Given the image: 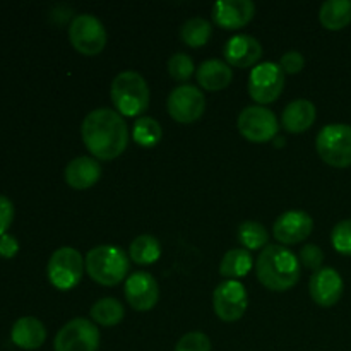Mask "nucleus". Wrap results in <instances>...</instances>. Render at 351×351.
<instances>
[{
	"label": "nucleus",
	"instance_id": "9",
	"mask_svg": "<svg viewBox=\"0 0 351 351\" xmlns=\"http://www.w3.org/2000/svg\"><path fill=\"white\" fill-rule=\"evenodd\" d=\"M239 130L250 143H269L280 130V122L273 110L266 106H247L239 115Z\"/></svg>",
	"mask_w": 351,
	"mask_h": 351
},
{
	"label": "nucleus",
	"instance_id": "6",
	"mask_svg": "<svg viewBox=\"0 0 351 351\" xmlns=\"http://www.w3.org/2000/svg\"><path fill=\"white\" fill-rule=\"evenodd\" d=\"M84 271V259L74 247H60L48 261V280L57 290L69 291L79 285Z\"/></svg>",
	"mask_w": 351,
	"mask_h": 351
},
{
	"label": "nucleus",
	"instance_id": "13",
	"mask_svg": "<svg viewBox=\"0 0 351 351\" xmlns=\"http://www.w3.org/2000/svg\"><path fill=\"white\" fill-rule=\"evenodd\" d=\"M123 293H125L127 302H129L134 311L146 312L151 311L158 304L160 287H158V281L149 273L137 271V273L130 274L125 280Z\"/></svg>",
	"mask_w": 351,
	"mask_h": 351
},
{
	"label": "nucleus",
	"instance_id": "32",
	"mask_svg": "<svg viewBox=\"0 0 351 351\" xmlns=\"http://www.w3.org/2000/svg\"><path fill=\"white\" fill-rule=\"evenodd\" d=\"M322 261H324V252H322L321 247L315 245V243H308V245L302 247L300 263L305 267H308V269H312L315 273V271L321 269Z\"/></svg>",
	"mask_w": 351,
	"mask_h": 351
},
{
	"label": "nucleus",
	"instance_id": "8",
	"mask_svg": "<svg viewBox=\"0 0 351 351\" xmlns=\"http://www.w3.org/2000/svg\"><path fill=\"white\" fill-rule=\"evenodd\" d=\"M285 89V72L280 64L263 62L252 69L249 75V95L257 105L276 101Z\"/></svg>",
	"mask_w": 351,
	"mask_h": 351
},
{
	"label": "nucleus",
	"instance_id": "15",
	"mask_svg": "<svg viewBox=\"0 0 351 351\" xmlns=\"http://www.w3.org/2000/svg\"><path fill=\"white\" fill-rule=\"evenodd\" d=\"M314 230V219L305 211H287L274 221L273 235L285 245L300 243Z\"/></svg>",
	"mask_w": 351,
	"mask_h": 351
},
{
	"label": "nucleus",
	"instance_id": "34",
	"mask_svg": "<svg viewBox=\"0 0 351 351\" xmlns=\"http://www.w3.org/2000/svg\"><path fill=\"white\" fill-rule=\"evenodd\" d=\"M14 219V204L9 197L0 195V235H5Z\"/></svg>",
	"mask_w": 351,
	"mask_h": 351
},
{
	"label": "nucleus",
	"instance_id": "20",
	"mask_svg": "<svg viewBox=\"0 0 351 351\" xmlns=\"http://www.w3.org/2000/svg\"><path fill=\"white\" fill-rule=\"evenodd\" d=\"M315 105L308 99H295L288 103L281 115V125L287 132L300 134L311 129L315 122Z\"/></svg>",
	"mask_w": 351,
	"mask_h": 351
},
{
	"label": "nucleus",
	"instance_id": "5",
	"mask_svg": "<svg viewBox=\"0 0 351 351\" xmlns=\"http://www.w3.org/2000/svg\"><path fill=\"white\" fill-rule=\"evenodd\" d=\"M315 147L324 163L335 168L351 167V125L331 123L322 127Z\"/></svg>",
	"mask_w": 351,
	"mask_h": 351
},
{
	"label": "nucleus",
	"instance_id": "14",
	"mask_svg": "<svg viewBox=\"0 0 351 351\" xmlns=\"http://www.w3.org/2000/svg\"><path fill=\"white\" fill-rule=\"evenodd\" d=\"M345 290L341 274L332 267H321L315 271L308 283V291H311L312 300L321 307H332L339 302Z\"/></svg>",
	"mask_w": 351,
	"mask_h": 351
},
{
	"label": "nucleus",
	"instance_id": "29",
	"mask_svg": "<svg viewBox=\"0 0 351 351\" xmlns=\"http://www.w3.org/2000/svg\"><path fill=\"white\" fill-rule=\"evenodd\" d=\"M194 62L189 55L185 53H175L171 55L170 60H168V72H170L171 77L178 82H185L191 79V75L194 74Z\"/></svg>",
	"mask_w": 351,
	"mask_h": 351
},
{
	"label": "nucleus",
	"instance_id": "7",
	"mask_svg": "<svg viewBox=\"0 0 351 351\" xmlns=\"http://www.w3.org/2000/svg\"><path fill=\"white\" fill-rule=\"evenodd\" d=\"M69 40L79 53L93 57L106 47V29L98 17L79 14L69 26Z\"/></svg>",
	"mask_w": 351,
	"mask_h": 351
},
{
	"label": "nucleus",
	"instance_id": "30",
	"mask_svg": "<svg viewBox=\"0 0 351 351\" xmlns=\"http://www.w3.org/2000/svg\"><path fill=\"white\" fill-rule=\"evenodd\" d=\"M331 242L336 252L351 256V219H343L332 228Z\"/></svg>",
	"mask_w": 351,
	"mask_h": 351
},
{
	"label": "nucleus",
	"instance_id": "16",
	"mask_svg": "<svg viewBox=\"0 0 351 351\" xmlns=\"http://www.w3.org/2000/svg\"><path fill=\"white\" fill-rule=\"evenodd\" d=\"M256 3L250 0H219L213 5V21L223 29H240L252 21Z\"/></svg>",
	"mask_w": 351,
	"mask_h": 351
},
{
	"label": "nucleus",
	"instance_id": "26",
	"mask_svg": "<svg viewBox=\"0 0 351 351\" xmlns=\"http://www.w3.org/2000/svg\"><path fill=\"white\" fill-rule=\"evenodd\" d=\"M213 34V26L209 21L202 17H192L185 21L180 27V38L187 47L199 48L204 47Z\"/></svg>",
	"mask_w": 351,
	"mask_h": 351
},
{
	"label": "nucleus",
	"instance_id": "23",
	"mask_svg": "<svg viewBox=\"0 0 351 351\" xmlns=\"http://www.w3.org/2000/svg\"><path fill=\"white\" fill-rule=\"evenodd\" d=\"M254 266V259L247 249H232L225 254L219 264V274L228 280L247 276Z\"/></svg>",
	"mask_w": 351,
	"mask_h": 351
},
{
	"label": "nucleus",
	"instance_id": "27",
	"mask_svg": "<svg viewBox=\"0 0 351 351\" xmlns=\"http://www.w3.org/2000/svg\"><path fill=\"white\" fill-rule=\"evenodd\" d=\"M132 137L139 146L143 147H153L163 137V129L158 123V120L151 119V117H141L136 120L132 129Z\"/></svg>",
	"mask_w": 351,
	"mask_h": 351
},
{
	"label": "nucleus",
	"instance_id": "11",
	"mask_svg": "<svg viewBox=\"0 0 351 351\" xmlns=\"http://www.w3.org/2000/svg\"><path fill=\"white\" fill-rule=\"evenodd\" d=\"M249 305V295L245 287L237 280H226L216 287L213 293L215 314L225 322H235L242 319Z\"/></svg>",
	"mask_w": 351,
	"mask_h": 351
},
{
	"label": "nucleus",
	"instance_id": "12",
	"mask_svg": "<svg viewBox=\"0 0 351 351\" xmlns=\"http://www.w3.org/2000/svg\"><path fill=\"white\" fill-rule=\"evenodd\" d=\"M168 113L178 123H194L204 115L206 99L199 88L192 84L177 86L167 101Z\"/></svg>",
	"mask_w": 351,
	"mask_h": 351
},
{
	"label": "nucleus",
	"instance_id": "18",
	"mask_svg": "<svg viewBox=\"0 0 351 351\" xmlns=\"http://www.w3.org/2000/svg\"><path fill=\"white\" fill-rule=\"evenodd\" d=\"M64 178L72 189L84 191V189L98 184V180L101 178V167L95 158L79 156L65 167Z\"/></svg>",
	"mask_w": 351,
	"mask_h": 351
},
{
	"label": "nucleus",
	"instance_id": "25",
	"mask_svg": "<svg viewBox=\"0 0 351 351\" xmlns=\"http://www.w3.org/2000/svg\"><path fill=\"white\" fill-rule=\"evenodd\" d=\"M89 315H91L96 324L110 328V326H117L119 322H122L125 311H123V305L117 298L106 297L93 305Z\"/></svg>",
	"mask_w": 351,
	"mask_h": 351
},
{
	"label": "nucleus",
	"instance_id": "2",
	"mask_svg": "<svg viewBox=\"0 0 351 351\" xmlns=\"http://www.w3.org/2000/svg\"><path fill=\"white\" fill-rule=\"evenodd\" d=\"M257 280L271 291L291 290L300 280V261L283 245H267L256 264Z\"/></svg>",
	"mask_w": 351,
	"mask_h": 351
},
{
	"label": "nucleus",
	"instance_id": "17",
	"mask_svg": "<svg viewBox=\"0 0 351 351\" xmlns=\"http://www.w3.org/2000/svg\"><path fill=\"white\" fill-rule=\"evenodd\" d=\"M223 53L230 67L247 69L259 62V58L263 57V47L250 34H237L226 41Z\"/></svg>",
	"mask_w": 351,
	"mask_h": 351
},
{
	"label": "nucleus",
	"instance_id": "21",
	"mask_svg": "<svg viewBox=\"0 0 351 351\" xmlns=\"http://www.w3.org/2000/svg\"><path fill=\"white\" fill-rule=\"evenodd\" d=\"M233 79L232 67L226 62L216 60H206L199 65L197 69V82L208 91H219L230 86Z\"/></svg>",
	"mask_w": 351,
	"mask_h": 351
},
{
	"label": "nucleus",
	"instance_id": "19",
	"mask_svg": "<svg viewBox=\"0 0 351 351\" xmlns=\"http://www.w3.org/2000/svg\"><path fill=\"white\" fill-rule=\"evenodd\" d=\"M10 339L16 346L23 350H38L47 341V329L43 322L36 317H21L14 322Z\"/></svg>",
	"mask_w": 351,
	"mask_h": 351
},
{
	"label": "nucleus",
	"instance_id": "28",
	"mask_svg": "<svg viewBox=\"0 0 351 351\" xmlns=\"http://www.w3.org/2000/svg\"><path fill=\"white\" fill-rule=\"evenodd\" d=\"M239 240L249 250L266 249L269 242V233L261 223L245 221L239 226Z\"/></svg>",
	"mask_w": 351,
	"mask_h": 351
},
{
	"label": "nucleus",
	"instance_id": "22",
	"mask_svg": "<svg viewBox=\"0 0 351 351\" xmlns=\"http://www.w3.org/2000/svg\"><path fill=\"white\" fill-rule=\"evenodd\" d=\"M321 24L329 31H339L351 23L350 0H328L319 10Z\"/></svg>",
	"mask_w": 351,
	"mask_h": 351
},
{
	"label": "nucleus",
	"instance_id": "31",
	"mask_svg": "<svg viewBox=\"0 0 351 351\" xmlns=\"http://www.w3.org/2000/svg\"><path fill=\"white\" fill-rule=\"evenodd\" d=\"M175 351H211V341L204 332H187L177 343Z\"/></svg>",
	"mask_w": 351,
	"mask_h": 351
},
{
	"label": "nucleus",
	"instance_id": "3",
	"mask_svg": "<svg viewBox=\"0 0 351 351\" xmlns=\"http://www.w3.org/2000/svg\"><path fill=\"white\" fill-rule=\"evenodd\" d=\"M84 267L89 278L103 287H115L122 283L130 271L127 254L117 245H98L88 252Z\"/></svg>",
	"mask_w": 351,
	"mask_h": 351
},
{
	"label": "nucleus",
	"instance_id": "24",
	"mask_svg": "<svg viewBox=\"0 0 351 351\" xmlns=\"http://www.w3.org/2000/svg\"><path fill=\"white\" fill-rule=\"evenodd\" d=\"M130 261L141 266H147V264H154L161 256V245L160 240L153 235H139L132 240L130 243Z\"/></svg>",
	"mask_w": 351,
	"mask_h": 351
},
{
	"label": "nucleus",
	"instance_id": "33",
	"mask_svg": "<svg viewBox=\"0 0 351 351\" xmlns=\"http://www.w3.org/2000/svg\"><path fill=\"white\" fill-rule=\"evenodd\" d=\"M305 65V58L300 51L297 50H290L287 53H283L280 60V67L283 69L285 74H298L302 72Z\"/></svg>",
	"mask_w": 351,
	"mask_h": 351
},
{
	"label": "nucleus",
	"instance_id": "4",
	"mask_svg": "<svg viewBox=\"0 0 351 351\" xmlns=\"http://www.w3.org/2000/svg\"><path fill=\"white\" fill-rule=\"evenodd\" d=\"M112 101L120 115L137 117L149 106V88L146 79L134 71L120 72L110 88Z\"/></svg>",
	"mask_w": 351,
	"mask_h": 351
},
{
	"label": "nucleus",
	"instance_id": "35",
	"mask_svg": "<svg viewBox=\"0 0 351 351\" xmlns=\"http://www.w3.org/2000/svg\"><path fill=\"white\" fill-rule=\"evenodd\" d=\"M17 252H19V242H17L16 237L9 235V233L0 235V257L12 259Z\"/></svg>",
	"mask_w": 351,
	"mask_h": 351
},
{
	"label": "nucleus",
	"instance_id": "10",
	"mask_svg": "<svg viewBox=\"0 0 351 351\" xmlns=\"http://www.w3.org/2000/svg\"><path fill=\"white\" fill-rule=\"evenodd\" d=\"M53 348L55 351H98V328L89 319H72L57 332Z\"/></svg>",
	"mask_w": 351,
	"mask_h": 351
},
{
	"label": "nucleus",
	"instance_id": "1",
	"mask_svg": "<svg viewBox=\"0 0 351 351\" xmlns=\"http://www.w3.org/2000/svg\"><path fill=\"white\" fill-rule=\"evenodd\" d=\"M84 146L96 160L110 161L119 158L129 144V129L119 112L98 108L88 113L81 125Z\"/></svg>",
	"mask_w": 351,
	"mask_h": 351
}]
</instances>
